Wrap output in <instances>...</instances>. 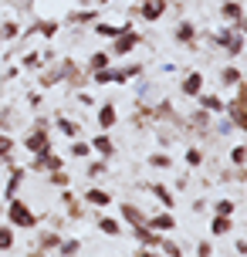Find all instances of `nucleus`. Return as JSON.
Instances as JSON below:
<instances>
[{
	"mask_svg": "<svg viewBox=\"0 0 247 257\" xmlns=\"http://www.w3.org/2000/svg\"><path fill=\"white\" fill-rule=\"evenodd\" d=\"M7 223H11V227H24V230H31V227H38V213H34L21 196H11V200H7Z\"/></svg>",
	"mask_w": 247,
	"mask_h": 257,
	"instance_id": "1",
	"label": "nucleus"
},
{
	"mask_svg": "<svg viewBox=\"0 0 247 257\" xmlns=\"http://www.w3.org/2000/svg\"><path fill=\"white\" fill-rule=\"evenodd\" d=\"M139 44H143V34H136L132 27H122V34L112 41V51L108 54H112V61H115V58H126L129 51H136Z\"/></svg>",
	"mask_w": 247,
	"mask_h": 257,
	"instance_id": "2",
	"label": "nucleus"
},
{
	"mask_svg": "<svg viewBox=\"0 0 247 257\" xmlns=\"http://www.w3.org/2000/svg\"><path fill=\"white\" fill-rule=\"evenodd\" d=\"M24 149H27L31 156L48 153V149H51V139H48V132H44L41 125H34V128H31V132L24 136Z\"/></svg>",
	"mask_w": 247,
	"mask_h": 257,
	"instance_id": "3",
	"label": "nucleus"
},
{
	"mask_svg": "<svg viewBox=\"0 0 247 257\" xmlns=\"http://www.w3.org/2000/svg\"><path fill=\"white\" fill-rule=\"evenodd\" d=\"M51 169H65V159H61V156H54V149L34 156V173H51Z\"/></svg>",
	"mask_w": 247,
	"mask_h": 257,
	"instance_id": "4",
	"label": "nucleus"
},
{
	"mask_svg": "<svg viewBox=\"0 0 247 257\" xmlns=\"http://www.w3.org/2000/svg\"><path fill=\"white\" fill-rule=\"evenodd\" d=\"M146 227L156 233H166L176 227V217H173V210H163V213H156V217H146Z\"/></svg>",
	"mask_w": 247,
	"mask_h": 257,
	"instance_id": "5",
	"label": "nucleus"
},
{
	"mask_svg": "<svg viewBox=\"0 0 247 257\" xmlns=\"http://www.w3.org/2000/svg\"><path fill=\"white\" fill-rule=\"evenodd\" d=\"M88 146H91V153H98L102 159H112V156H115V142L108 139V132H102V136H95V139H91Z\"/></svg>",
	"mask_w": 247,
	"mask_h": 257,
	"instance_id": "6",
	"label": "nucleus"
},
{
	"mask_svg": "<svg viewBox=\"0 0 247 257\" xmlns=\"http://www.w3.org/2000/svg\"><path fill=\"white\" fill-rule=\"evenodd\" d=\"M118 217L126 220V223H132V227L146 223V213H143V210H139L136 203H118Z\"/></svg>",
	"mask_w": 247,
	"mask_h": 257,
	"instance_id": "7",
	"label": "nucleus"
},
{
	"mask_svg": "<svg viewBox=\"0 0 247 257\" xmlns=\"http://www.w3.org/2000/svg\"><path fill=\"white\" fill-rule=\"evenodd\" d=\"M166 0H143V21H159L166 14Z\"/></svg>",
	"mask_w": 247,
	"mask_h": 257,
	"instance_id": "8",
	"label": "nucleus"
},
{
	"mask_svg": "<svg viewBox=\"0 0 247 257\" xmlns=\"http://www.w3.org/2000/svg\"><path fill=\"white\" fill-rule=\"evenodd\" d=\"M132 237H136V240H139L143 247H153V244L159 247V240H163V237H159L156 230H149L146 223H139V227H132Z\"/></svg>",
	"mask_w": 247,
	"mask_h": 257,
	"instance_id": "9",
	"label": "nucleus"
},
{
	"mask_svg": "<svg viewBox=\"0 0 247 257\" xmlns=\"http://www.w3.org/2000/svg\"><path fill=\"white\" fill-rule=\"evenodd\" d=\"M118 122V112H115V105L112 102H105L102 108H98V125H102V132H108V128Z\"/></svg>",
	"mask_w": 247,
	"mask_h": 257,
	"instance_id": "10",
	"label": "nucleus"
},
{
	"mask_svg": "<svg viewBox=\"0 0 247 257\" xmlns=\"http://www.w3.org/2000/svg\"><path fill=\"white\" fill-rule=\"evenodd\" d=\"M196 102H200V108H203V112H217V115H223V98H217V95L200 91V95H196Z\"/></svg>",
	"mask_w": 247,
	"mask_h": 257,
	"instance_id": "11",
	"label": "nucleus"
},
{
	"mask_svg": "<svg viewBox=\"0 0 247 257\" xmlns=\"http://www.w3.org/2000/svg\"><path fill=\"white\" fill-rule=\"evenodd\" d=\"M230 230H234V220H230V217L217 213V217L210 220V233H213V237H227Z\"/></svg>",
	"mask_w": 247,
	"mask_h": 257,
	"instance_id": "12",
	"label": "nucleus"
},
{
	"mask_svg": "<svg viewBox=\"0 0 247 257\" xmlns=\"http://www.w3.org/2000/svg\"><path fill=\"white\" fill-rule=\"evenodd\" d=\"M200 91H203V75H200V71H193V75H186V78H183V95L196 98Z\"/></svg>",
	"mask_w": 247,
	"mask_h": 257,
	"instance_id": "13",
	"label": "nucleus"
},
{
	"mask_svg": "<svg viewBox=\"0 0 247 257\" xmlns=\"http://www.w3.org/2000/svg\"><path fill=\"white\" fill-rule=\"evenodd\" d=\"M85 203H88V206H108V203H112V193L98 190V186H88V193H85Z\"/></svg>",
	"mask_w": 247,
	"mask_h": 257,
	"instance_id": "14",
	"label": "nucleus"
},
{
	"mask_svg": "<svg viewBox=\"0 0 247 257\" xmlns=\"http://www.w3.org/2000/svg\"><path fill=\"white\" fill-rule=\"evenodd\" d=\"M220 14L227 17V21H234V24H237V31H240V21H244V11H240V4H237V0H223Z\"/></svg>",
	"mask_w": 247,
	"mask_h": 257,
	"instance_id": "15",
	"label": "nucleus"
},
{
	"mask_svg": "<svg viewBox=\"0 0 247 257\" xmlns=\"http://www.w3.org/2000/svg\"><path fill=\"white\" fill-rule=\"evenodd\" d=\"M24 183V166H14L11 169V183H7V190H4V196L11 200V196H17V186Z\"/></svg>",
	"mask_w": 247,
	"mask_h": 257,
	"instance_id": "16",
	"label": "nucleus"
},
{
	"mask_svg": "<svg viewBox=\"0 0 247 257\" xmlns=\"http://www.w3.org/2000/svg\"><path fill=\"white\" fill-rule=\"evenodd\" d=\"M108 64H112V54H108V51H95L88 58V71L95 75V71H102V68H108Z\"/></svg>",
	"mask_w": 247,
	"mask_h": 257,
	"instance_id": "17",
	"label": "nucleus"
},
{
	"mask_svg": "<svg viewBox=\"0 0 247 257\" xmlns=\"http://www.w3.org/2000/svg\"><path fill=\"white\" fill-rule=\"evenodd\" d=\"M220 85H230V88L244 85V75H240V68H223V71H220Z\"/></svg>",
	"mask_w": 247,
	"mask_h": 257,
	"instance_id": "18",
	"label": "nucleus"
},
{
	"mask_svg": "<svg viewBox=\"0 0 247 257\" xmlns=\"http://www.w3.org/2000/svg\"><path fill=\"white\" fill-rule=\"evenodd\" d=\"M176 41H180V44H193L196 41V27L190 24V21H183V24L176 27Z\"/></svg>",
	"mask_w": 247,
	"mask_h": 257,
	"instance_id": "19",
	"label": "nucleus"
},
{
	"mask_svg": "<svg viewBox=\"0 0 247 257\" xmlns=\"http://www.w3.org/2000/svg\"><path fill=\"white\" fill-rule=\"evenodd\" d=\"M98 230L108 233V237H118V233H122V223H118L115 217H98Z\"/></svg>",
	"mask_w": 247,
	"mask_h": 257,
	"instance_id": "20",
	"label": "nucleus"
},
{
	"mask_svg": "<svg viewBox=\"0 0 247 257\" xmlns=\"http://www.w3.org/2000/svg\"><path fill=\"white\" fill-rule=\"evenodd\" d=\"M149 190L156 193V200H159V203H163V206H169V210H173V203H176V196H173V193H169L166 186H163V183H153Z\"/></svg>",
	"mask_w": 247,
	"mask_h": 257,
	"instance_id": "21",
	"label": "nucleus"
},
{
	"mask_svg": "<svg viewBox=\"0 0 247 257\" xmlns=\"http://www.w3.org/2000/svg\"><path fill=\"white\" fill-rule=\"evenodd\" d=\"M95 34L105 38V41H115L118 34H122V27H115V24H95Z\"/></svg>",
	"mask_w": 247,
	"mask_h": 257,
	"instance_id": "22",
	"label": "nucleus"
},
{
	"mask_svg": "<svg viewBox=\"0 0 247 257\" xmlns=\"http://www.w3.org/2000/svg\"><path fill=\"white\" fill-rule=\"evenodd\" d=\"M11 247H14V227L0 223V250H11Z\"/></svg>",
	"mask_w": 247,
	"mask_h": 257,
	"instance_id": "23",
	"label": "nucleus"
},
{
	"mask_svg": "<svg viewBox=\"0 0 247 257\" xmlns=\"http://www.w3.org/2000/svg\"><path fill=\"white\" fill-rule=\"evenodd\" d=\"M17 34H21V27H17V21H4V24H0V38H4V41H14Z\"/></svg>",
	"mask_w": 247,
	"mask_h": 257,
	"instance_id": "24",
	"label": "nucleus"
},
{
	"mask_svg": "<svg viewBox=\"0 0 247 257\" xmlns=\"http://www.w3.org/2000/svg\"><path fill=\"white\" fill-rule=\"evenodd\" d=\"M149 166H156V169H173V156H166V153L149 156Z\"/></svg>",
	"mask_w": 247,
	"mask_h": 257,
	"instance_id": "25",
	"label": "nucleus"
},
{
	"mask_svg": "<svg viewBox=\"0 0 247 257\" xmlns=\"http://www.w3.org/2000/svg\"><path fill=\"white\" fill-rule=\"evenodd\" d=\"M34 31H41L44 38H54V34H58V21H44V24H34V27H31V34H34Z\"/></svg>",
	"mask_w": 247,
	"mask_h": 257,
	"instance_id": "26",
	"label": "nucleus"
},
{
	"mask_svg": "<svg viewBox=\"0 0 247 257\" xmlns=\"http://www.w3.org/2000/svg\"><path fill=\"white\" fill-rule=\"evenodd\" d=\"M108 173V159H91L88 163V176H105Z\"/></svg>",
	"mask_w": 247,
	"mask_h": 257,
	"instance_id": "27",
	"label": "nucleus"
},
{
	"mask_svg": "<svg viewBox=\"0 0 247 257\" xmlns=\"http://www.w3.org/2000/svg\"><path fill=\"white\" fill-rule=\"evenodd\" d=\"M58 250H61V257H75L81 250V244H78V240H61V244H58Z\"/></svg>",
	"mask_w": 247,
	"mask_h": 257,
	"instance_id": "28",
	"label": "nucleus"
},
{
	"mask_svg": "<svg viewBox=\"0 0 247 257\" xmlns=\"http://www.w3.org/2000/svg\"><path fill=\"white\" fill-rule=\"evenodd\" d=\"M11 149H14V139L7 136V132H0V163H4V159L11 156Z\"/></svg>",
	"mask_w": 247,
	"mask_h": 257,
	"instance_id": "29",
	"label": "nucleus"
},
{
	"mask_svg": "<svg viewBox=\"0 0 247 257\" xmlns=\"http://www.w3.org/2000/svg\"><path fill=\"white\" fill-rule=\"evenodd\" d=\"M71 156H78V159H88V156H91V146H88V142H71Z\"/></svg>",
	"mask_w": 247,
	"mask_h": 257,
	"instance_id": "30",
	"label": "nucleus"
},
{
	"mask_svg": "<svg viewBox=\"0 0 247 257\" xmlns=\"http://www.w3.org/2000/svg\"><path fill=\"white\" fill-rule=\"evenodd\" d=\"M159 250H163V254H169V257H183V250L173 244V240H159Z\"/></svg>",
	"mask_w": 247,
	"mask_h": 257,
	"instance_id": "31",
	"label": "nucleus"
},
{
	"mask_svg": "<svg viewBox=\"0 0 247 257\" xmlns=\"http://www.w3.org/2000/svg\"><path fill=\"white\" fill-rule=\"evenodd\" d=\"M58 244H61L58 233H41V247H44V250H51V247H58Z\"/></svg>",
	"mask_w": 247,
	"mask_h": 257,
	"instance_id": "32",
	"label": "nucleus"
},
{
	"mask_svg": "<svg viewBox=\"0 0 247 257\" xmlns=\"http://www.w3.org/2000/svg\"><path fill=\"white\" fill-rule=\"evenodd\" d=\"M213 210H217V213H223V217H230L237 206H234V200H217V206H213Z\"/></svg>",
	"mask_w": 247,
	"mask_h": 257,
	"instance_id": "33",
	"label": "nucleus"
},
{
	"mask_svg": "<svg viewBox=\"0 0 247 257\" xmlns=\"http://www.w3.org/2000/svg\"><path fill=\"white\" fill-rule=\"evenodd\" d=\"M58 128H61L65 136H78V125H75L71 118H58Z\"/></svg>",
	"mask_w": 247,
	"mask_h": 257,
	"instance_id": "34",
	"label": "nucleus"
},
{
	"mask_svg": "<svg viewBox=\"0 0 247 257\" xmlns=\"http://www.w3.org/2000/svg\"><path fill=\"white\" fill-rule=\"evenodd\" d=\"M230 163H234L237 169H244V146H234V149H230Z\"/></svg>",
	"mask_w": 247,
	"mask_h": 257,
	"instance_id": "35",
	"label": "nucleus"
},
{
	"mask_svg": "<svg viewBox=\"0 0 247 257\" xmlns=\"http://www.w3.org/2000/svg\"><path fill=\"white\" fill-rule=\"evenodd\" d=\"M186 163H190V166H200V163H203V153H200V149H186Z\"/></svg>",
	"mask_w": 247,
	"mask_h": 257,
	"instance_id": "36",
	"label": "nucleus"
},
{
	"mask_svg": "<svg viewBox=\"0 0 247 257\" xmlns=\"http://www.w3.org/2000/svg\"><path fill=\"white\" fill-rule=\"evenodd\" d=\"M51 183L54 186H68V173L65 169H51Z\"/></svg>",
	"mask_w": 247,
	"mask_h": 257,
	"instance_id": "37",
	"label": "nucleus"
},
{
	"mask_svg": "<svg viewBox=\"0 0 247 257\" xmlns=\"http://www.w3.org/2000/svg\"><path fill=\"white\" fill-rule=\"evenodd\" d=\"M213 254V244H210V240H200V244H196V257H210Z\"/></svg>",
	"mask_w": 247,
	"mask_h": 257,
	"instance_id": "38",
	"label": "nucleus"
},
{
	"mask_svg": "<svg viewBox=\"0 0 247 257\" xmlns=\"http://www.w3.org/2000/svg\"><path fill=\"white\" fill-rule=\"evenodd\" d=\"M38 64H41V54H38V51L24 54V68H38Z\"/></svg>",
	"mask_w": 247,
	"mask_h": 257,
	"instance_id": "39",
	"label": "nucleus"
},
{
	"mask_svg": "<svg viewBox=\"0 0 247 257\" xmlns=\"http://www.w3.org/2000/svg\"><path fill=\"white\" fill-rule=\"evenodd\" d=\"M166 115H173V105H169V102H163V105L156 108V118H166Z\"/></svg>",
	"mask_w": 247,
	"mask_h": 257,
	"instance_id": "40",
	"label": "nucleus"
},
{
	"mask_svg": "<svg viewBox=\"0 0 247 257\" xmlns=\"http://www.w3.org/2000/svg\"><path fill=\"white\" fill-rule=\"evenodd\" d=\"M7 128H11V115H7V112H0V132H7Z\"/></svg>",
	"mask_w": 247,
	"mask_h": 257,
	"instance_id": "41",
	"label": "nucleus"
},
{
	"mask_svg": "<svg viewBox=\"0 0 247 257\" xmlns=\"http://www.w3.org/2000/svg\"><path fill=\"white\" fill-rule=\"evenodd\" d=\"M247 254V244H244V237H237V257H244Z\"/></svg>",
	"mask_w": 247,
	"mask_h": 257,
	"instance_id": "42",
	"label": "nucleus"
},
{
	"mask_svg": "<svg viewBox=\"0 0 247 257\" xmlns=\"http://www.w3.org/2000/svg\"><path fill=\"white\" fill-rule=\"evenodd\" d=\"M136 257H156L153 250H136Z\"/></svg>",
	"mask_w": 247,
	"mask_h": 257,
	"instance_id": "43",
	"label": "nucleus"
}]
</instances>
